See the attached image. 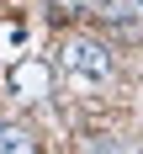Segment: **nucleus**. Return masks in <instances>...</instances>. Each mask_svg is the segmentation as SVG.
Masks as SVG:
<instances>
[{
  "instance_id": "7ed1b4c3",
  "label": "nucleus",
  "mask_w": 143,
  "mask_h": 154,
  "mask_svg": "<svg viewBox=\"0 0 143 154\" xmlns=\"http://www.w3.org/2000/svg\"><path fill=\"white\" fill-rule=\"evenodd\" d=\"M0 154H37V143H32V133H27V128L0 122Z\"/></svg>"
},
{
  "instance_id": "f03ea898",
  "label": "nucleus",
  "mask_w": 143,
  "mask_h": 154,
  "mask_svg": "<svg viewBox=\"0 0 143 154\" xmlns=\"http://www.w3.org/2000/svg\"><path fill=\"white\" fill-rule=\"evenodd\" d=\"M48 85H53V69H48L43 59H21V64L11 69V91L21 96V101H43Z\"/></svg>"
},
{
  "instance_id": "20e7f679",
  "label": "nucleus",
  "mask_w": 143,
  "mask_h": 154,
  "mask_svg": "<svg viewBox=\"0 0 143 154\" xmlns=\"http://www.w3.org/2000/svg\"><path fill=\"white\" fill-rule=\"evenodd\" d=\"M53 5H69V11H85V16H106L111 0H53Z\"/></svg>"
},
{
  "instance_id": "f257e3e1",
  "label": "nucleus",
  "mask_w": 143,
  "mask_h": 154,
  "mask_svg": "<svg viewBox=\"0 0 143 154\" xmlns=\"http://www.w3.org/2000/svg\"><path fill=\"white\" fill-rule=\"evenodd\" d=\"M64 69L79 80H106L111 75V53L101 43H85V37H74V43L64 48Z\"/></svg>"
}]
</instances>
